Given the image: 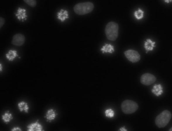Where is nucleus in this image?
Masks as SVG:
<instances>
[{
    "mask_svg": "<svg viewBox=\"0 0 172 131\" xmlns=\"http://www.w3.org/2000/svg\"><path fill=\"white\" fill-rule=\"evenodd\" d=\"M1 119L4 123L8 125L13 120V114L10 112L9 110L6 111L2 115Z\"/></svg>",
    "mask_w": 172,
    "mask_h": 131,
    "instance_id": "11",
    "label": "nucleus"
},
{
    "mask_svg": "<svg viewBox=\"0 0 172 131\" xmlns=\"http://www.w3.org/2000/svg\"><path fill=\"white\" fill-rule=\"evenodd\" d=\"M126 58L130 62L133 63L139 61L141 56L138 52L133 49H129L124 52Z\"/></svg>",
    "mask_w": 172,
    "mask_h": 131,
    "instance_id": "5",
    "label": "nucleus"
},
{
    "mask_svg": "<svg viewBox=\"0 0 172 131\" xmlns=\"http://www.w3.org/2000/svg\"><path fill=\"white\" fill-rule=\"evenodd\" d=\"M22 130V128L19 126H15L11 130V131H21Z\"/></svg>",
    "mask_w": 172,
    "mask_h": 131,
    "instance_id": "21",
    "label": "nucleus"
},
{
    "mask_svg": "<svg viewBox=\"0 0 172 131\" xmlns=\"http://www.w3.org/2000/svg\"><path fill=\"white\" fill-rule=\"evenodd\" d=\"M163 88L161 85H154L153 89L152 90V93L156 96H159L162 94L163 92Z\"/></svg>",
    "mask_w": 172,
    "mask_h": 131,
    "instance_id": "16",
    "label": "nucleus"
},
{
    "mask_svg": "<svg viewBox=\"0 0 172 131\" xmlns=\"http://www.w3.org/2000/svg\"><path fill=\"white\" fill-rule=\"evenodd\" d=\"M156 80V78L154 75L150 73H146L142 75L141 78V82L142 85H150Z\"/></svg>",
    "mask_w": 172,
    "mask_h": 131,
    "instance_id": "6",
    "label": "nucleus"
},
{
    "mask_svg": "<svg viewBox=\"0 0 172 131\" xmlns=\"http://www.w3.org/2000/svg\"><path fill=\"white\" fill-rule=\"evenodd\" d=\"M135 17L137 20H141L143 18L144 16V12L143 11L139 8L134 13Z\"/></svg>",
    "mask_w": 172,
    "mask_h": 131,
    "instance_id": "18",
    "label": "nucleus"
},
{
    "mask_svg": "<svg viewBox=\"0 0 172 131\" xmlns=\"http://www.w3.org/2000/svg\"><path fill=\"white\" fill-rule=\"evenodd\" d=\"M171 114L168 110H165L158 115L155 119L156 125L159 128H163L168 125L171 118Z\"/></svg>",
    "mask_w": 172,
    "mask_h": 131,
    "instance_id": "3",
    "label": "nucleus"
},
{
    "mask_svg": "<svg viewBox=\"0 0 172 131\" xmlns=\"http://www.w3.org/2000/svg\"><path fill=\"white\" fill-rule=\"evenodd\" d=\"M58 19L62 22H64L68 18V13L66 10H61L57 13Z\"/></svg>",
    "mask_w": 172,
    "mask_h": 131,
    "instance_id": "14",
    "label": "nucleus"
},
{
    "mask_svg": "<svg viewBox=\"0 0 172 131\" xmlns=\"http://www.w3.org/2000/svg\"><path fill=\"white\" fill-rule=\"evenodd\" d=\"M94 8V4L92 2H86L76 4L73 9L76 14L83 15L91 12Z\"/></svg>",
    "mask_w": 172,
    "mask_h": 131,
    "instance_id": "2",
    "label": "nucleus"
},
{
    "mask_svg": "<svg viewBox=\"0 0 172 131\" xmlns=\"http://www.w3.org/2000/svg\"><path fill=\"white\" fill-rule=\"evenodd\" d=\"M28 131H44L43 125L40 123L39 120L29 124L27 126Z\"/></svg>",
    "mask_w": 172,
    "mask_h": 131,
    "instance_id": "9",
    "label": "nucleus"
},
{
    "mask_svg": "<svg viewBox=\"0 0 172 131\" xmlns=\"http://www.w3.org/2000/svg\"><path fill=\"white\" fill-rule=\"evenodd\" d=\"M5 23V20L3 18H0V28L1 29Z\"/></svg>",
    "mask_w": 172,
    "mask_h": 131,
    "instance_id": "22",
    "label": "nucleus"
},
{
    "mask_svg": "<svg viewBox=\"0 0 172 131\" xmlns=\"http://www.w3.org/2000/svg\"><path fill=\"white\" fill-rule=\"evenodd\" d=\"M28 5L32 7H35L37 4L36 0H23Z\"/></svg>",
    "mask_w": 172,
    "mask_h": 131,
    "instance_id": "19",
    "label": "nucleus"
},
{
    "mask_svg": "<svg viewBox=\"0 0 172 131\" xmlns=\"http://www.w3.org/2000/svg\"><path fill=\"white\" fill-rule=\"evenodd\" d=\"M3 66H2L1 63V64H0V72H1L3 71Z\"/></svg>",
    "mask_w": 172,
    "mask_h": 131,
    "instance_id": "25",
    "label": "nucleus"
},
{
    "mask_svg": "<svg viewBox=\"0 0 172 131\" xmlns=\"http://www.w3.org/2000/svg\"><path fill=\"white\" fill-rule=\"evenodd\" d=\"M155 42H153L150 39H147L144 43V47L147 53L150 51H152L155 47Z\"/></svg>",
    "mask_w": 172,
    "mask_h": 131,
    "instance_id": "12",
    "label": "nucleus"
},
{
    "mask_svg": "<svg viewBox=\"0 0 172 131\" xmlns=\"http://www.w3.org/2000/svg\"><path fill=\"white\" fill-rule=\"evenodd\" d=\"M17 107L20 112L26 113H28L30 109L28 104L24 101H20L18 103Z\"/></svg>",
    "mask_w": 172,
    "mask_h": 131,
    "instance_id": "10",
    "label": "nucleus"
},
{
    "mask_svg": "<svg viewBox=\"0 0 172 131\" xmlns=\"http://www.w3.org/2000/svg\"><path fill=\"white\" fill-rule=\"evenodd\" d=\"M105 114L106 117L112 118L114 116V112L111 109H108L106 110L105 112Z\"/></svg>",
    "mask_w": 172,
    "mask_h": 131,
    "instance_id": "20",
    "label": "nucleus"
},
{
    "mask_svg": "<svg viewBox=\"0 0 172 131\" xmlns=\"http://www.w3.org/2000/svg\"><path fill=\"white\" fill-rule=\"evenodd\" d=\"M25 41V36L22 34L18 33L13 37L12 43L14 46H20L24 44Z\"/></svg>",
    "mask_w": 172,
    "mask_h": 131,
    "instance_id": "7",
    "label": "nucleus"
},
{
    "mask_svg": "<svg viewBox=\"0 0 172 131\" xmlns=\"http://www.w3.org/2000/svg\"><path fill=\"white\" fill-rule=\"evenodd\" d=\"M58 116V113L55 109L51 108L47 110L44 116L47 123H51Z\"/></svg>",
    "mask_w": 172,
    "mask_h": 131,
    "instance_id": "8",
    "label": "nucleus"
},
{
    "mask_svg": "<svg viewBox=\"0 0 172 131\" xmlns=\"http://www.w3.org/2000/svg\"><path fill=\"white\" fill-rule=\"evenodd\" d=\"M120 130L121 131H127V130L125 128H124V127H121V128H120Z\"/></svg>",
    "mask_w": 172,
    "mask_h": 131,
    "instance_id": "24",
    "label": "nucleus"
},
{
    "mask_svg": "<svg viewBox=\"0 0 172 131\" xmlns=\"http://www.w3.org/2000/svg\"><path fill=\"white\" fill-rule=\"evenodd\" d=\"M164 1L167 4H169L172 2V0H164Z\"/></svg>",
    "mask_w": 172,
    "mask_h": 131,
    "instance_id": "23",
    "label": "nucleus"
},
{
    "mask_svg": "<svg viewBox=\"0 0 172 131\" xmlns=\"http://www.w3.org/2000/svg\"><path fill=\"white\" fill-rule=\"evenodd\" d=\"M169 131H172V127H171Z\"/></svg>",
    "mask_w": 172,
    "mask_h": 131,
    "instance_id": "26",
    "label": "nucleus"
},
{
    "mask_svg": "<svg viewBox=\"0 0 172 131\" xmlns=\"http://www.w3.org/2000/svg\"><path fill=\"white\" fill-rule=\"evenodd\" d=\"M113 46L111 44H106L101 49V51L103 53H109L112 54L114 51Z\"/></svg>",
    "mask_w": 172,
    "mask_h": 131,
    "instance_id": "17",
    "label": "nucleus"
},
{
    "mask_svg": "<svg viewBox=\"0 0 172 131\" xmlns=\"http://www.w3.org/2000/svg\"><path fill=\"white\" fill-rule=\"evenodd\" d=\"M16 16L19 20L23 21L24 20H26L27 15H26V10L25 9L19 8L17 12L16 13Z\"/></svg>",
    "mask_w": 172,
    "mask_h": 131,
    "instance_id": "13",
    "label": "nucleus"
},
{
    "mask_svg": "<svg viewBox=\"0 0 172 131\" xmlns=\"http://www.w3.org/2000/svg\"><path fill=\"white\" fill-rule=\"evenodd\" d=\"M119 26L116 23L111 22L107 25L105 32L107 39L111 41H115L118 35Z\"/></svg>",
    "mask_w": 172,
    "mask_h": 131,
    "instance_id": "1",
    "label": "nucleus"
},
{
    "mask_svg": "<svg viewBox=\"0 0 172 131\" xmlns=\"http://www.w3.org/2000/svg\"><path fill=\"white\" fill-rule=\"evenodd\" d=\"M18 56V55L17 51L16 50H11L6 55L7 59L10 61H13Z\"/></svg>",
    "mask_w": 172,
    "mask_h": 131,
    "instance_id": "15",
    "label": "nucleus"
},
{
    "mask_svg": "<svg viewBox=\"0 0 172 131\" xmlns=\"http://www.w3.org/2000/svg\"><path fill=\"white\" fill-rule=\"evenodd\" d=\"M137 104L130 100H126L122 103L121 108L122 111L126 114H131L136 111L138 109Z\"/></svg>",
    "mask_w": 172,
    "mask_h": 131,
    "instance_id": "4",
    "label": "nucleus"
}]
</instances>
